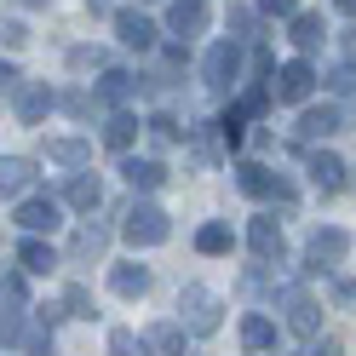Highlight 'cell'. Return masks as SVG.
<instances>
[{
    "mask_svg": "<svg viewBox=\"0 0 356 356\" xmlns=\"http://www.w3.org/2000/svg\"><path fill=\"white\" fill-rule=\"evenodd\" d=\"M178 310H184V333H218V322H225V305H218L213 287L190 282L184 293H178Z\"/></svg>",
    "mask_w": 356,
    "mask_h": 356,
    "instance_id": "obj_1",
    "label": "cell"
},
{
    "mask_svg": "<svg viewBox=\"0 0 356 356\" xmlns=\"http://www.w3.org/2000/svg\"><path fill=\"white\" fill-rule=\"evenodd\" d=\"M121 236L132 241V248H161V241L172 236V225H167V213L155 207V202H138L127 213V225H121Z\"/></svg>",
    "mask_w": 356,
    "mask_h": 356,
    "instance_id": "obj_2",
    "label": "cell"
},
{
    "mask_svg": "<svg viewBox=\"0 0 356 356\" xmlns=\"http://www.w3.org/2000/svg\"><path fill=\"white\" fill-rule=\"evenodd\" d=\"M236 184H241V195H253V202H293V184L287 178H276L270 167H259V161H241L236 167Z\"/></svg>",
    "mask_w": 356,
    "mask_h": 356,
    "instance_id": "obj_3",
    "label": "cell"
},
{
    "mask_svg": "<svg viewBox=\"0 0 356 356\" xmlns=\"http://www.w3.org/2000/svg\"><path fill=\"white\" fill-rule=\"evenodd\" d=\"M236 75H241V47H236V40H218V47L202 58V81L213 86V92H230Z\"/></svg>",
    "mask_w": 356,
    "mask_h": 356,
    "instance_id": "obj_4",
    "label": "cell"
},
{
    "mask_svg": "<svg viewBox=\"0 0 356 356\" xmlns=\"http://www.w3.org/2000/svg\"><path fill=\"white\" fill-rule=\"evenodd\" d=\"M270 92H276L282 104H305L310 92H316V70H310L305 58H293V63H282V70H276V81H270Z\"/></svg>",
    "mask_w": 356,
    "mask_h": 356,
    "instance_id": "obj_5",
    "label": "cell"
},
{
    "mask_svg": "<svg viewBox=\"0 0 356 356\" xmlns=\"http://www.w3.org/2000/svg\"><path fill=\"white\" fill-rule=\"evenodd\" d=\"M305 253H310V270H327V264H339L345 253H350V230H310V241H305Z\"/></svg>",
    "mask_w": 356,
    "mask_h": 356,
    "instance_id": "obj_6",
    "label": "cell"
},
{
    "mask_svg": "<svg viewBox=\"0 0 356 356\" xmlns=\"http://www.w3.org/2000/svg\"><path fill=\"white\" fill-rule=\"evenodd\" d=\"M207 0H172V6H167V29L178 35V40H190V35H202L207 29Z\"/></svg>",
    "mask_w": 356,
    "mask_h": 356,
    "instance_id": "obj_7",
    "label": "cell"
},
{
    "mask_svg": "<svg viewBox=\"0 0 356 356\" xmlns=\"http://www.w3.org/2000/svg\"><path fill=\"white\" fill-rule=\"evenodd\" d=\"M282 305H287V327H293L299 339H316V327H322V305L310 299V293H299V287H293Z\"/></svg>",
    "mask_w": 356,
    "mask_h": 356,
    "instance_id": "obj_8",
    "label": "cell"
},
{
    "mask_svg": "<svg viewBox=\"0 0 356 356\" xmlns=\"http://www.w3.org/2000/svg\"><path fill=\"white\" fill-rule=\"evenodd\" d=\"M339 127H345V115H339L333 104H310L305 115H299V138H305V144H316V138H333Z\"/></svg>",
    "mask_w": 356,
    "mask_h": 356,
    "instance_id": "obj_9",
    "label": "cell"
},
{
    "mask_svg": "<svg viewBox=\"0 0 356 356\" xmlns=\"http://www.w3.org/2000/svg\"><path fill=\"white\" fill-rule=\"evenodd\" d=\"M17 225H24L29 236L58 230V202H52V195H24V207H17Z\"/></svg>",
    "mask_w": 356,
    "mask_h": 356,
    "instance_id": "obj_10",
    "label": "cell"
},
{
    "mask_svg": "<svg viewBox=\"0 0 356 356\" xmlns=\"http://www.w3.org/2000/svg\"><path fill=\"white\" fill-rule=\"evenodd\" d=\"M52 104H58V98H52V86H40V81L17 86V121H24V127L47 121V109H52Z\"/></svg>",
    "mask_w": 356,
    "mask_h": 356,
    "instance_id": "obj_11",
    "label": "cell"
},
{
    "mask_svg": "<svg viewBox=\"0 0 356 356\" xmlns=\"http://www.w3.org/2000/svg\"><path fill=\"white\" fill-rule=\"evenodd\" d=\"M115 35L127 40L132 52H149L155 47V24H149L144 12H115Z\"/></svg>",
    "mask_w": 356,
    "mask_h": 356,
    "instance_id": "obj_12",
    "label": "cell"
},
{
    "mask_svg": "<svg viewBox=\"0 0 356 356\" xmlns=\"http://www.w3.org/2000/svg\"><path fill=\"white\" fill-rule=\"evenodd\" d=\"M29 184H35V161L0 155V195H29Z\"/></svg>",
    "mask_w": 356,
    "mask_h": 356,
    "instance_id": "obj_13",
    "label": "cell"
},
{
    "mask_svg": "<svg viewBox=\"0 0 356 356\" xmlns=\"http://www.w3.org/2000/svg\"><path fill=\"white\" fill-rule=\"evenodd\" d=\"M287 35H293V47H299V52H316L322 40H327V24H322V12H293Z\"/></svg>",
    "mask_w": 356,
    "mask_h": 356,
    "instance_id": "obj_14",
    "label": "cell"
},
{
    "mask_svg": "<svg viewBox=\"0 0 356 356\" xmlns=\"http://www.w3.org/2000/svg\"><path fill=\"white\" fill-rule=\"evenodd\" d=\"M248 241H253V253H259V264H276V259H282V225H276V218H253V230H248Z\"/></svg>",
    "mask_w": 356,
    "mask_h": 356,
    "instance_id": "obj_15",
    "label": "cell"
},
{
    "mask_svg": "<svg viewBox=\"0 0 356 356\" xmlns=\"http://www.w3.org/2000/svg\"><path fill=\"white\" fill-rule=\"evenodd\" d=\"M310 178H316V190H339L345 184V161L333 149H310Z\"/></svg>",
    "mask_w": 356,
    "mask_h": 356,
    "instance_id": "obj_16",
    "label": "cell"
},
{
    "mask_svg": "<svg viewBox=\"0 0 356 356\" xmlns=\"http://www.w3.org/2000/svg\"><path fill=\"white\" fill-rule=\"evenodd\" d=\"M109 287H115L121 299H144L149 293V270L144 264H115V270H109Z\"/></svg>",
    "mask_w": 356,
    "mask_h": 356,
    "instance_id": "obj_17",
    "label": "cell"
},
{
    "mask_svg": "<svg viewBox=\"0 0 356 356\" xmlns=\"http://www.w3.org/2000/svg\"><path fill=\"white\" fill-rule=\"evenodd\" d=\"M63 195H70V207H75V213H92V207L104 202V184H98L92 172H75V178H70V190H63Z\"/></svg>",
    "mask_w": 356,
    "mask_h": 356,
    "instance_id": "obj_18",
    "label": "cell"
},
{
    "mask_svg": "<svg viewBox=\"0 0 356 356\" xmlns=\"http://www.w3.org/2000/svg\"><path fill=\"white\" fill-rule=\"evenodd\" d=\"M47 161H58V167H86V161H92V144H86V138H52V144H47Z\"/></svg>",
    "mask_w": 356,
    "mask_h": 356,
    "instance_id": "obj_19",
    "label": "cell"
},
{
    "mask_svg": "<svg viewBox=\"0 0 356 356\" xmlns=\"http://www.w3.org/2000/svg\"><path fill=\"white\" fill-rule=\"evenodd\" d=\"M132 138H138V115L115 109V115L104 121V144H109V149H132Z\"/></svg>",
    "mask_w": 356,
    "mask_h": 356,
    "instance_id": "obj_20",
    "label": "cell"
},
{
    "mask_svg": "<svg viewBox=\"0 0 356 356\" xmlns=\"http://www.w3.org/2000/svg\"><path fill=\"white\" fill-rule=\"evenodd\" d=\"M17 264H24L29 276H47L52 264H58V253H52V248H47V241H40V236H29L24 248H17Z\"/></svg>",
    "mask_w": 356,
    "mask_h": 356,
    "instance_id": "obj_21",
    "label": "cell"
},
{
    "mask_svg": "<svg viewBox=\"0 0 356 356\" xmlns=\"http://www.w3.org/2000/svg\"><path fill=\"white\" fill-rule=\"evenodd\" d=\"M144 345L161 350V356H184V327H178V322H155V327L144 333Z\"/></svg>",
    "mask_w": 356,
    "mask_h": 356,
    "instance_id": "obj_22",
    "label": "cell"
},
{
    "mask_svg": "<svg viewBox=\"0 0 356 356\" xmlns=\"http://www.w3.org/2000/svg\"><path fill=\"white\" fill-rule=\"evenodd\" d=\"M104 248H109V230L104 225H81L75 241H70V259H98Z\"/></svg>",
    "mask_w": 356,
    "mask_h": 356,
    "instance_id": "obj_23",
    "label": "cell"
},
{
    "mask_svg": "<svg viewBox=\"0 0 356 356\" xmlns=\"http://www.w3.org/2000/svg\"><path fill=\"white\" fill-rule=\"evenodd\" d=\"M195 248H202L207 259H218V253H230V248H236V236H230V225H218V218H213V225L195 230Z\"/></svg>",
    "mask_w": 356,
    "mask_h": 356,
    "instance_id": "obj_24",
    "label": "cell"
},
{
    "mask_svg": "<svg viewBox=\"0 0 356 356\" xmlns=\"http://www.w3.org/2000/svg\"><path fill=\"white\" fill-rule=\"evenodd\" d=\"M241 345L248 350H276V322L270 316H248L241 322Z\"/></svg>",
    "mask_w": 356,
    "mask_h": 356,
    "instance_id": "obj_25",
    "label": "cell"
},
{
    "mask_svg": "<svg viewBox=\"0 0 356 356\" xmlns=\"http://www.w3.org/2000/svg\"><path fill=\"white\" fill-rule=\"evenodd\" d=\"M121 172H127V184H132V190H155V184L167 178V167H161V161H138V155H132Z\"/></svg>",
    "mask_w": 356,
    "mask_h": 356,
    "instance_id": "obj_26",
    "label": "cell"
},
{
    "mask_svg": "<svg viewBox=\"0 0 356 356\" xmlns=\"http://www.w3.org/2000/svg\"><path fill=\"white\" fill-rule=\"evenodd\" d=\"M98 98H104V104H121V98H132V75H127V70H104Z\"/></svg>",
    "mask_w": 356,
    "mask_h": 356,
    "instance_id": "obj_27",
    "label": "cell"
},
{
    "mask_svg": "<svg viewBox=\"0 0 356 356\" xmlns=\"http://www.w3.org/2000/svg\"><path fill=\"white\" fill-rule=\"evenodd\" d=\"M270 98H276L270 86H264V81H253L248 92H241V104H236V115H264V109H270Z\"/></svg>",
    "mask_w": 356,
    "mask_h": 356,
    "instance_id": "obj_28",
    "label": "cell"
},
{
    "mask_svg": "<svg viewBox=\"0 0 356 356\" xmlns=\"http://www.w3.org/2000/svg\"><path fill=\"white\" fill-rule=\"evenodd\" d=\"M109 356H149V345L132 327H115V333H109Z\"/></svg>",
    "mask_w": 356,
    "mask_h": 356,
    "instance_id": "obj_29",
    "label": "cell"
},
{
    "mask_svg": "<svg viewBox=\"0 0 356 356\" xmlns=\"http://www.w3.org/2000/svg\"><path fill=\"white\" fill-rule=\"evenodd\" d=\"M70 70H81V75H86V70H104V52H98V47H75V52H70Z\"/></svg>",
    "mask_w": 356,
    "mask_h": 356,
    "instance_id": "obj_30",
    "label": "cell"
},
{
    "mask_svg": "<svg viewBox=\"0 0 356 356\" xmlns=\"http://www.w3.org/2000/svg\"><path fill=\"white\" fill-rule=\"evenodd\" d=\"M24 339V316L17 310H0V345H17Z\"/></svg>",
    "mask_w": 356,
    "mask_h": 356,
    "instance_id": "obj_31",
    "label": "cell"
},
{
    "mask_svg": "<svg viewBox=\"0 0 356 356\" xmlns=\"http://www.w3.org/2000/svg\"><path fill=\"white\" fill-rule=\"evenodd\" d=\"M149 138H155V144H172V138H178V121H172V115H149Z\"/></svg>",
    "mask_w": 356,
    "mask_h": 356,
    "instance_id": "obj_32",
    "label": "cell"
},
{
    "mask_svg": "<svg viewBox=\"0 0 356 356\" xmlns=\"http://www.w3.org/2000/svg\"><path fill=\"white\" fill-rule=\"evenodd\" d=\"M213 127H218V138H225V144H230V149H236V144H241V115H236V109H230V115H218V121H213Z\"/></svg>",
    "mask_w": 356,
    "mask_h": 356,
    "instance_id": "obj_33",
    "label": "cell"
},
{
    "mask_svg": "<svg viewBox=\"0 0 356 356\" xmlns=\"http://www.w3.org/2000/svg\"><path fill=\"white\" fill-rule=\"evenodd\" d=\"M63 310H70V316H92V293H86V287H70Z\"/></svg>",
    "mask_w": 356,
    "mask_h": 356,
    "instance_id": "obj_34",
    "label": "cell"
},
{
    "mask_svg": "<svg viewBox=\"0 0 356 356\" xmlns=\"http://www.w3.org/2000/svg\"><path fill=\"white\" fill-rule=\"evenodd\" d=\"M327 86H333V92H350V86H356V63H339V70L327 75Z\"/></svg>",
    "mask_w": 356,
    "mask_h": 356,
    "instance_id": "obj_35",
    "label": "cell"
},
{
    "mask_svg": "<svg viewBox=\"0 0 356 356\" xmlns=\"http://www.w3.org/2000/svg\"><path fill=\"white\" fill-rule=\"evenodd\" d=\"M259 12H264V17H293L299 0H259Z\"/></svg>",
    "mask_w": 356,
    "mask_h": 356,
    "instance_id": "obj_36",
    "label": "cell"
},
{
    "mask_svg": "<svg viewBox=\"0 0 356 356\" xmlns=\"http://www.w3.org/2000/svg\"><path fill=\"white\" fill-rule=\"evenodd\" d=\"M0 40H6V47H24V40H29V29L17 24V17H6V24H0Z\"/></svg>",
    "mask_w": 356,
    "mask_h": 356,
    "instance_id": "obj_37",
    "label": "cell"
},
{
    "mask_svg": "<svg viewBox=\"0 0 356 356\" xmlns=\"http://www.w3.org/2000/svg\"><path fill=\"white\" fill-rule=\"evenodd\" d=\"M63 109H70V115H92V98H86V92H70V98H63Z\"/></svg>",
    "mask_w": 356,
    "mask_h": 356,
    "instance_id": "obj_38",
    "label": "cell"
},
{
    "mask_svg": "<svg viewBox=\"0 0 356 356\" xmlns=\"http://www.w3.org/2000/svg\"><path fill=\"white\" fill-rule=\"evenodd\" d=\"M230 29H236V35H248V29H253V12H241V6H230Z\"/></svg>",
    "mask_w": 356,
    "mask_h": 356,
    "instance_id": "obj_39",
    "label": "cell"
},
{
    "mask_svg": "<svg viewBox=\"0 0 356 356\" xmlns=\"http://www.w3.org/2000/svg\"><path fill=\"white\" fill-rule=\"evenodd\" d=\"M305 356H345V345H339V339H322V345H310Z\"/></svg>",
    "mask_w": 356,
    "mask_h": 356,
    "instance_id": "obj_40",
    "label": "cell"
},
{
    "mask_svg": "<svg viewBox=\"0 0 356 356\" xmlns=\"http://www.w3.org/2000/svg\"><path fill=\"white\" fill-rule=\"evenodd\" d=\"M0 293H6V299H24V276H0Z\"/></svg>",
    "mask_w": 356,
    "mask_h": 356,
    "instance_id": "obj_41",
    "label": "cell"
},
{
    "mask_svg": "<svg viewBox=\"0 0 356 356\" xmlns=\"http://www.w3.org/2000/svg\"><path fill=\"white\" fill-rule=\"evenodd\" d=\"M333 299H339V305H356V282H333Z\"/></svg>",
    "mask_w": 356,
    "mask_h": 356,
    "instance_id": "obj_42",
    "label": "cell"
},
{
    "mask_svg": "<svg viewBox=\"0 0 356 356\" xmlns=\"http://www.w3.org/2000/svg\"><path fill=\"white\" fill-rule=\"evenodd\" d=\"M12 81H17V70H12V63H0V92H6Z\"/></svg>",
    "mask_w": 356,
    "mask_h": 356,
    "instance_id": "obj_43",
    "label": "cell"
},
{
    "mask_svg": "<svg viewBox=\"0 0 356 356\" xmlns=\"http://www.w3.org/2000/svg\"><path fill=\"white\" fill-rule=\"evenodd\" d=\"M339 12H350V17H356V0H339Z\"/></svg>",
    "mask_w": 356,
    "mask_h": 356,
    "instance_id": "obj_44",
    "label": "cell"
},
{
    "mask_svg": "<svg viewBox=\"0 0 356 356\" xmlns=\"http://www.w3.org/2000/svg\"><path fill=\"white\" fill-rule=\"evenodd\" d=\"M24 6H47V0H24Z\"/></svg>",
    "mask_w": 356,
    "mask_h": 356,
    "instance_id": "obj_45",
    "label": "cell"
},
{
    "mask_svg": "<svg viewBox=\"0 0 356 356\" xmlns=\"http://www.w3.org/2000/svg\"><path fill=\"white\" fill-rule=\"evenodd\" d=\"M92 6H98V0H92Z\"/></svg>",
    "mask_w": 356,
    "mask_h": 356,
    "instance_id": "obj_46",
    "label": "cell"
}]
</instances>
